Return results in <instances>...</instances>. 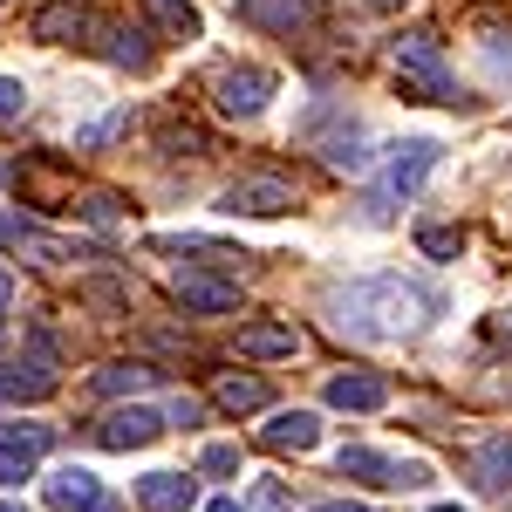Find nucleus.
<instances>
[{"label": "nucleus", "mask_w": 512, "mask_h": 512, "mask_svg": "<svg viewBox=\"0 0 512 512\" xmlns=\"http://www.w3.org/2000/svg\"><path fill=\"white\" fill-rule=\"evenodd\" d=\"M48 390H55L48 369H28V376H21V369H0V396H28V403H35V396H48Z\"/></svg>", "instance_id": "nucleus-24"}, {"label": "nucleus", "mask_w": 512, "mask_h": 512, "mask_svg": "<svg viewBox=\"0 0 512 512\" xmlns=\"http://www.w3.org/2000/svg\"><path fill=\"white\" fill-rule=\"evenodd\" d=\"M369 7H403V0H369Z\"/></svg>", "instance_id": "nucleus-35"}, {"label": "nucleus", "mask_w": 512, "mask_h": 512, "mask_svg": "<svg viewBox=\"0 0 512 512\" xmlns=\"http://www.w3.org/2000/svg\"><path fill=\"white\" fill-rule=\"evenodd\" d=\"M396 76H403V96H417V103H458V82L444 69L437 35H403L396 41Z\"/></svg>", "instance_id": "nucleus-3"}, {"label": "nucleus", "mask_w": 512, "mask_h": 512, "mask_svg": "<svg viewBox=\"0 0 512 512\" xmlns=\"http://www.w3.org/2000/svg\"><path fill=\"white\" fill-rule=\"evenodd\" d=\"M328 403L335 410H383L390 403V383L369 376V369H349V376H328Z\"/></svg>", "instance_id": "nucleus-15"}, {"label": "nucleus", "mask_w": 512, "mask_h": 512, "mask_svg": "<svg viewBox=\"0 0 512 512\" xmlns=\"http://www.w3.org/2000/svg\"><path fill=\"white\" fill-rule=\"evenodd\" d=\"M198 472L233 478V472H239V444H205V451H198Z\"/></svg>", "instance_id": "nucleus-28"}, {"label": "nucleus", "mask_w": 512, "mask_h": 512, "mask_svg": "<svg viewBox=\"0 0 512 512\" xmlns=\"http://www.w3.org/2000/svg\"><path fill=\"white\" fill-rule=\"evenodd\" d=\"M212 403H219L226 417L267 410V383H260V376H219V383H212Z\"/></svg>", "instance_id": "nucleus-19"}, {"label": "nucleus", "mask_w": 512, "mask_h": 512, "mask_svg": "<svg viewBox=\"0 0 512 512\" xmlns=\"http://www.w3.org/2000/svg\"><path fill=\"white\" fill-rule=\"evenodd\" d=\"M178 301H185V315H233L239 308V280H219V274L185 267V274H178Z\"/></svg>", "instance_id": "nucleus-10"}, {"label": "nucleus", "mask_w": 512, "mask_h": 512, "mask_svg": "<svg viewBox=\"0 0 512 512\" xmlns=\"http://www.w3.org/2000/svg\"><path fill=\"white\" fill-rule=\"evenodd\" d=\"M158 431H164V417H158V410L130 403V410H110V417L96 424V444H103V451H144V444H151Z\"/></svg>", "instance_id": "nucleus-9"}, {"label": "nucleus", "mask_w": 512, "mask_h": 512, "mask_svg": "<svg viewBox=\"0 0 512 512\" xmlns=\"http://www.w3.org/2000/svg\"><path fill=\"white\" fill-rule=\"evenodd\" d=\"M335 472L355 478V485H390V492H424L431 485V465L424 458H383L369 444H342L335 451Z\"/></svg>", "instance_id": "nucleus-4"}, {"label": "nucleus", "mask_w": 512, "mask_h": 512, "mask_svg": "<svg viewBox=\"0 0 512 512\" xmlns=\"http://www.w3.org/2000/svg\"><path fill=\"white\" fill-rule=\"evenodd\" d=\"M158 144L171 151V158H198V151H205V130H192V123H164Z\"/></svg>", "instance_id": "nucleus-26"}, {"label": "nucleus", "mask_w": 512, "mask_h": 512, "mask_svg": "<svg viewBox=\"0 0 512 512\" xmlns=\"http://www.w3.org/2000/svg\"><path fill=\"white\" fill-rule=\"evenodd\" d=\"M55 444L48 424H0V485H21V478H35L41 451Z\"/></svg>", "instance_id": "nucleus-8"}, {"label": "nucleus", "mask_w": 512, "mask_h": 512, "mask_svg": "<svg viewBox=\"0 0 512 512\" xmlns=\"http://www.w3.org/2000/svg\"><path fill=\"white\" fill-rule=\"evenodd\" d=\"M431 512H465V506H431Z\"/></svg>", "instance_id": "nucleus-36"}, {"label": "nucleus", "mask_w": 512, "mask_h": 512, "mask_svg": "<svg viewBox=\"0 0 512 512\" xmlns=\"http://www.w3.org/2000/svg\"><path fill=\"white\" fill-rule=\"evenodd\" d=\"M478 478H485L492 492H506V485H512V437H499V444L478 451Z\"/></svg>", "instance_id": "nucleus-21"}, {"label": "nucleus", "mask_w": 512, "mask_h": 512, "mask_svg": "<svg viewBox=\"0 0 512 512\" xmlns=\"http://www.w3.org/2000/svg\"><path fill=\"white\" fill-rule=\"evenodd\" d=\"M233 7L253 21V28H267V35H301V28L315 21L308 0H233Z\"/></svg>", "instance_id": "nucleus-11"}, {"label": "nucleus", "mask_w": 512, "mask_h": 512, "mask_svg": "<svg viewBox=\"0 0 512 512\" xmlns=\"http://www.w3.org/2000/svg\"><path fill=\"white\" fill-rule=\"evenodd\" d=\"M212 89H219V110H226V117H260V110L280 96V76L246 62V69H219V82H212Z\"/></svg>", "instance_id": "nucleus-7"}, {"label": "nucleus", "mask_w": 512, "mask_h": 512, "mask_svg": "<svg viewBox=\"0 0 512 512\" xmlns=\"http://www.w3.org/2000/svg\"><path fill=\"white\" fill-rule=\"evenodd\" d=\"M137 499H144V512H192L198 485L185 472H144L137 478Z\"/></svg>", "instance_id": "nucleus-12"}, {"label": "nucleus", "mask_w": 512, "mask_h": 512, "mask_svg": "<svg viewBox=\"0 0 512 512\" xmlns=\"http://www.w3.org/2000/svg\"><path fill=\"white\" fill-rule=\"evenodd\" d=\"M437 164H444V144H437V137H410V144H390V171H383V185L369 192V219H390L396 198H417V185L431 178Z\"/></svg>", "instance_id": "nucleus-2"}, {"label": "nucleus", "mask_w": 512, "mask_h": 512, "mask_svg": "<svg viewBox=\"0 0 512 512\" xmlns=\"http://www.w3.org/2000/svg\"><path fill=\"white\" fill-rule=\"evenodd\" d=\"M321 158L335 164V171H362V164H369V151H362V130H355V123L328 130V137H321Z\"/></svg>", "instance_id": "nucleus-20"}, {"label": "nucleus", "mask_w": 512, "mask_h": 512, "mask_svg": "<svg viewBox=\"0 0 512 512\" xmlns=\"http://www.w3.org/2000/svg\"><path fill=\"white\" fill-rule=\"evenodd\" d=\"M96 48L117 62V69H151V35L144 28H123V21H96Z\"/></svg>", "instance_id": "nucleus-14"}, {"label": "nucleus", "mask_w": 512, "mask_h": 512, "mask_svg": "<svg viewBox=\"0 0 512 512\" xmlns=\"http://www.w3.org/2000/svg\"><path fill=\"white\" fill-rule=\"evenodd\" d=\"M82 219H89V226H117V219H123V198L117 192H89V198H82Z\"/></svg>", "instance_id": "nucleus-27"}, {"label": "nucleus", "mask_w": 512, "mask_h": 512, "mask_svg": "<svg viewBox=\"0 0 512 512\" xmlns=\"http://www.w3.org/2000/svg\"><path fill=\"white\" fill-rule=\"evenodd\" d=\"M7 239H14V246H21V253H28L35 267H62V260H76V246H69V239L41 233V226H21V219L7 226Z\"/></svg>", "instance_id": "nucleus-18"}, {"label": "nucleus", "mask_w": 512, "mask_h": 512, "mask_svg": "<svg viewBox=\"0 0 512 512\" xmlns=\"http://www.w3.org/2000/svg\"><path fill=\"white\" fill-rule=\"evenodd\" d=\"M253 512H294L287 506V485H280V478H260V485H253Z\"/></svg>", "instance_id": "nucleus-30"}, {"label": "nucleus", "mask_w": 512, "mask_h": 512, "mask_svg": "<svg viewBox=\"0 0 512 512\" xmlns=\"http://www.w3.org/2000/svg\"><path fill=\"white\" fill-rule=\"evenodd\" d=\"M41 499H48V512H117V499L103 492V478L89 472V465H62V472H48Z\"/></svg>", "instance_id": "nucleus-6"}, {"label": "nucleus", "mask_w": 512, "mask_h": 512, "mask_svg": "<svg viewBox=\"0 0 512 512\" xmlns=\"http://www.w3.org/2000/svg\"><path fill=\"white\" fill-rule=\"evenodd\" d=\"M205 512H246V506H239V499H212Z\"/></svg>", "instance_id": "nucleus-34"}, {"label": "nucleus", "mask_w": 512, "mask_h": 512, "mask_svg": "<svg viewBox=\"0 0 512 512\" xmlns=\"http://www.w3.org/2000/svg\"><path fill=\"white\" fill-rule=\"evenodd\" d=\"M328 308H335V328H349V335H362V342H403V335L431 328L437 294L417 287V280H403V274H369V280L335 287Z\"/></svg>", "instance_id": "nucleus-1"}, {"label": "nucleus", "mask_w": 512, "mask_h": 512, "mask_svg": "<svg viewBox=\"0 0 512 512\" xmlns=\"http://www.w3.org/2000/svg\"><path fill=\"white\" fill-rule=\"evenodd\" d=\"M7 308H14V274L0 267V315H7Z\"/></svg>", "instance_id": "nucleus-32"}, {"label": "nucleus", "mask_w": 512, "mask_h": 512, "mask_svg": "<svg viewBox=\"0 0 512 512\" xmlns=\"http://www.w3.org/2000/svg\"><path fill=\"white\" fill-rule=\"evenodd\" d=\"M315 512H369V506H349V499H328V506H315Z\"/></svg>", "instance_id": "nucleus-33"}, {"label": "nucleus", "mask_w": 512, "mask_h": 512, "mask_svg": "<svg viewBox=\"0 0 512 512\" xmlns=\"http://www.w3.org/2000/svg\"><path fill=\"white\" fill-rule=\"evenodd\" d=\"M301 192L274 178V171H253V178H233L226 192H219V212H233V219H280V212H294Z\"/></svg>", "instance_id": "nucleus-5"}, {"label": "nucleus", "mask_w": 512, "mask_h": 512, "mask_svg": "<svg viewBox=\"0 0 512 512\" xmlns=\"http://www.w3.org/2000/svg\"><path fill=\"white\" fill-rule=\"evenodd\" d=\"M151 7H158V21L178 41H198V7H192V0H151Z\"/></svg>", "instance_id": "nucleus-25"}, {"label": "nucleus", "mask_w": 512, "mask_h": 512, "mask_svg": "<svg viewBox=\"0 0 512 512\" xmlns=\"http://www.w3.org/2000/svg\"><path fill=\"white\" fill-rule=\"evenodd\" d=\"M96 21H103V14H89V7H76V0H48V7L35 14V35L41 41H89Z\"/></svg>", "instance_id": "nucleus-13"}, {"label": "nucleus", "mask_w": 512, "mask_h": 512, "mask_svg": "<svg viewBox=\"0 0 512 512\" xmlns=\"http://www.w3.org/2000/svg\"><path fill=\"white\" fill-rule=\"evenodd\" d=\"M260 444H267V451H315L321 444V417L315 410H280L274 424L260 431Z\"/></svg>", "instance_id": "nucleus-16"}, {"label": "nucleus", "mask_w": 512, "mask_h": 512, "mask_svg": "<svg viewBox=\"0 0 512 512\" xmlns=\"http://www.w3.org/2000/svg\"><path fill=\"white\" fill-rule=\"evenodd\" d=\"M0 512H21V506H0Z\"/></svg>", "instance_id": "nucleus-37"}, {"label": "nucleus", "mask_w": 512, "mask_h": 512, "mask_svg": "<svg viewBox=\"0 0 512 512\" xmlns=\"http://www.w3.org/2000/svg\"><path fill=\"white\" fill-rule=\"evenodd\" d=\"M123 123H130V110H110V117H96L89 130H76V144H82V151H89V144H110Z\"/></svg>", "instance_id": "nucleus-29"}, {"label": "nucleus", "mask_w": 512, "mask_h": 512, "mask_svg": "<svg viewBox=\"0 0 512 512\" xmlns=\"http://www.w3.org/2000/svg\"><path fill=\"white\" fill-rule=\"evenodd\" d=\"M417 246H424L431 260H458V253H465V226H417Z\"/></svg>", "instance_id": "nucleus-23"}, {"label": "nucleus", "mask_w": 512, "mask_h": 512, "mask_svg": "<svg viewBox=\"0 0 512 512\" xmlns=\"http://www.w3.org/2000/svg\"><path fill=\"white\" fill-rule=\"evenodd\" d=\"M21 103H28V89H21L14 76H0V123H14V117H21Z\"/></svg>", "instance_id": "nucleus-31"}, {"label": "nucleus", "mask_w": 512, "mask_h": 512, "mask_svg": "<svg viewBox=\"0 0 512 512\" xmlns=\"http://www.w3.org/2000/svg\"><path fill=\"white\" fill-rule=\"evenodd\" d=\"M144 383H151V369H144V362H117V369H103V376H96V390H103V396H137Z\"/></svg>", "instance_id": "nucleus-22"}, {"label": "nucleus", "mask_w": 512, "mask_h": 512, "mask_svg": "<svg viewBox=\"0 0 512 512\" xmlns=\"http://www.w3.org/2000/svg\"><path fill=\"white\" fill-rule=\"evenodd\" d=\"M239 355H253V362H267V355H294L301 349V335L287 328V321H253V328H239Z\"/></svg>", "instance_id": "nucleus-17"}]
</instances>
